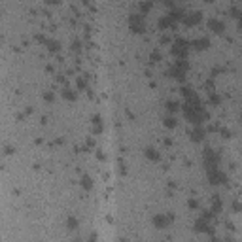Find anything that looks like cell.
Instances as JSON below:
<instances>
[{
  "mask_svg": "<svg viewBox=\"0 0 242 242\" xmlns=\"http://www.w3.org/2000/svg\"><path fill=\"white\" fill-rule=\"evenodd\" d=\"M167 221H169V219L164 218V216H155V218H153V223H155L159 229H163L164 225H167Z\"/></svg>",
  "mask_w": 242,
  "mask_h": 242,
  "instance_id": "cell-1",
  "label": "cell"
},
{
  "mask_svg": "<svg viewBox=\"0 0 242 242\" xmlns=\"http://www.w3.org/2000/svg\"><path fill=\"white\" fill-rule=\"evenodd\" d=\"M131 25H133V28H138V32L142 30V27H144V25H142V19L140 17H131Z\"/></svg>",
  "mask_w": 242,
  "mask_h": 242,
  "instance_id": "cell-2",
  "label": "cell"
},
{
  "mask_svg": "<svg viewBox=\"0 0 242 242\" xmlns=\"http://www.w3.org/2000/svg\"><path fill=\"white\" fill-rule=\"evenodd\" d=\"M210 27H212V28H216V30L219 32L221 28H223V25H221V23H218V21H212V23H210Z\"/></svg>",
  "mask_w": 242,
  "mask_h": 242,
  "instance_id": "cell-3",
  "label": "cell"
},
{
  "mask_svg": "<svg viewBox=\"0 0 242 242\" xmlns=\"http://www.w3.org/2000/svg\"><path fill=\"white\" fill-rule=\"evenodd\" d=\"M206 44H208L206 40H199V42H195V46H199V47H206Z\"/></svg>",
  "mask_w": 242,
  "mask_h": 242,
  "instance_id": "cell-4",
  "label": "cell"
},
{
  "mask_svg": "<svg viewBox=\"0 0 242 242\" xmlns=\"http://www.w3.org/2000/svg\"><path fill=\"white\" fill-rule=\"evenodd\" d=\"M193 138H197V140L202 138V131H195V133H193Z\"/></svg>",
  "mask_w": 242,
  "mask_h": 242,
  "instance_id": "cell-5",
  "label": "cell"
},
{
  "mask_svg": "<svg viewBox=\"0 0 242 242\" xmlns=\"http://www.w3.org/2000/svg\"><path fill=\"white\" fill-rule=\"evenodd\" d=\"M169 110H172V112H174V110H176V102H169Z\"/></svg>",
  "mask_w": 242,
  "mask_h": 242,
  "instance_id": "cell-6",
  "label": "cell"
}]
</instances>
